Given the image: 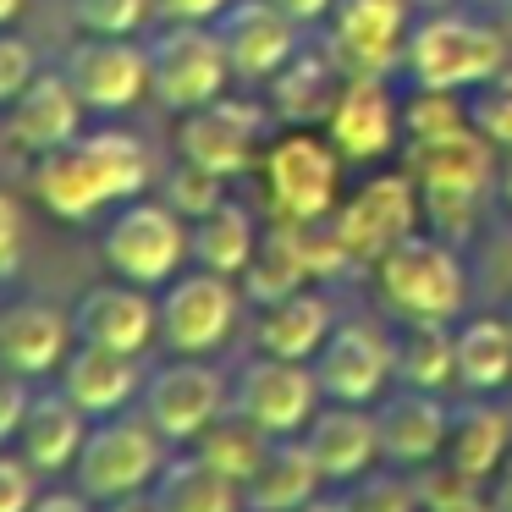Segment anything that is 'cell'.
Returning a JSON list of instances; mask_svg holds the SVG:
<instances>
[{"instance_id": "1", "label": "cell", "mask_w": 512, "mask_h": 512, "mask_svg": "<svg viewBox=\"0 0 512 512\" xmlns=\"http://www.w3.org/2000/svg\"><path fill=\"white\" fill-rule=\"evenodd\" d=\"M149 188V149L122 127L78 133L72 144L39 155L34 166V193L50 215L61 221H89V215L127 204Z\"/></svg>"}, {"instance_id": "2", "label": "cell", "mask_w": 512, "mask_h": 512, "mask_svg": "<svg viewBox=\"0 0 512 512\" xmlns=\"http://www.w3.org/2000/svg\"><path fill=\"white\" fill-rule=\"evenodd\" d=\"M408 177L419 182L424 215L441 232L468 237V226H474L479 204L490 193V177H496V144L485 133H474V127L408 144Z\"/></svg>"}, {"instance_id": "3", "label": "cell", "mask_w": 512, "mask_h": 512, "mask_svg": "<svg viewBox=\"0 0 512 512\" xmlns=\"http://www.w3.org/2000/svg\"><path fill=\"white\" fill-rule=\"evenodd\" d=\"M507 34L479 17L463 12H435V17H413L408 50H402V72L413 89H479L485 78H496L507 67Z\"/></svg>"}, {"instance_id": "4", "label": "cell", "mask_w": 512, "mask_h": 512, "mask_svg": "<svg viewBox=\"0 0 512 512\" xmlns=\"http://www.w3.org/2000/svg\"><path fill=\"white\" fill-rule=\"evenodd\" d=\"M375 287L380 303L402 320H457L468 298L463 259L441 243V237L408 232L397 248L375 259Z\"/></svg>"}, {"instance_id": "5", "label": "cell", "mask_w": 512, "mask_h": 512, "mask_svg": "<svg viewBox=\"0 0 512 512\" xmlns=\"http://www.w3.org/2000/svg\"><path fill=\"white\" fill-rule=\"evenodd\" d=\"M166 468V435L138 413H111V419H94L83 435V452L72 463V485L89 501H122L138 490L155 485V474Z\"/></svg>"}, {"instance_id": "6", "label": "cell", "mask_w": 512, "mask_h": 512, "mask_svg": "<svg viewBox=\"0 0 512 512\" xmlns=\"http://www.w3.org/2000/svg\"><path fill=\"white\" fill-rule=\"evenodd\" d=\"M100 259L122 281L138 287H166L188 259V221L171 210L166 199H127L100 232Z\"/></svg>"}, {"instance_id": "7", "label": "cell", "mask_w": 512, "mask_h": 512, "mask_svg": "<svg viewBox=\"0 0 512 512\" xmlns=\"http://www.w3.org/2000/svg\"><path fill=\"white\" fill-rule=\"evenodd\" d=\"M144 50H149V94L177 116L221 100L226 78H232V61H226L215 23H166Z\"/></svg>"}, {"instance_id": "8", "label": "cell", "mask_w": 512, "mask_h": 512, "mask_svg": "<svg viewBox=\"0 0 512 512\" xmlns=\"http://www.w3.org/2000/svg\"><path fill=\"white\" fill-rule=\"evenodd\" d=\"M336 188H342V155H336L331 138L292 127L287 138H276L265 149V193L276 221H298V226L331 221Z\"/></svg>"}, {"instance_id": "9", "label": "cell", "mask_w": 512, "mask_h": 512, "mask_svg": "<svg viewBox=\"0 0 512 512\" xmlns=\"http://www.w3.org/2000/svg\"><path fill=\"white\" fill-rule=\"evenodd\" d=\"M424 199H419V182L402 171H386V177H369L358 182L353 199H342L331 210V232L342 243L347 265H375L386 248H397L402 237L419 226Z\"/></svg>"}, {"instance_id": "10", "label": "cell", "mask_w": 512, "mask_h": 512, "mask_svg": "<svg viewBox=\"0 0 512 512\" xmlns=\"http://www.w3.org/2000/svg\"><path fill=\"white\" fill-rule=\"evenodd\" d=\"M72 94L83 100V111H133L149 94V50L133 45V34H83L61 61Z\"/></svg>"}, {"instance_id": "11", "label": "cell", "mask_w": 512, "mask_h": 512, "mask_svg": "<svg viewBox=\"0 0 512 512\" xmlns=\"http://www.w3.org/2000/svg\"><path fill=\"white\" fill-rule=\"evenodd\" d=\"M237 325V292L232 276L215 270H193V276H171L160 292V342L177 358H204L232 336Z\"/></svg>"}, {"instance_id": "12", "label": "cell", "mask_w": 512, "mask_h": 512, "mask_svg": "<svg viewBox=\"0 0 512 512\" xmlns=\"http://www.w3.org/2000/svg\"><path fill=\"white\" fill-rule=\"evenodd\" d=\"M320 397L325 391H320V380H314V369L303 364V358L265 353V358H254V364H243V375L232 380V408L270 435L309 430V419L320 413Z\"/></svg>"}, {"instance_id": "13", "label": "cell", "mask_w": 512, "mask_h": 512, "mask_svg": "<svg viewBox=\"0 0 512 512\" xmlns=\"http://www.w3.org/2000/svg\"><path fill=\"white\" fill-rule=\"evenodd\" d=\"M413 34V0H336L331 6V50L347 72H402V50Z\"/></svg>"}, {"instance_id": "14", "label": "cell", "mask_w": 512, "mask_h": 512, "mask_svg": "<svg viewBox=\"0 0 512 512\" xmlns=\"http://www.w3.org/2000/svg\"><path fill=\"white\" fill-rule=\"evenodd\" d=\"M138 402H144V419L155 424L166 441H199V435L232 408V391H226V380L215 375L210 364L182 358V364L155 369V375L144 380V391H138Z\"/></svg>"}, {"instance_id": "15", "label": "cell", "mask_w": 512, "mask_h": 512, "mask_svg": "<svg viewBox=\"0 0 512 512\" xmlns=\"http://www.w3.org/2000/svg\"><path fill=\"white\" fill-rule=\"evenodd\" d=\"M265 122L270 116L248 100H210V105L182 116L177 155L204 166V171H215V177H237L254 160L259 138H265Z\"/></svg>"}, {"instance_id": "16", "label": "cell", "mask_w": 512, "mask_h": 512, "mask_svg": "<svg viewBox=\"0 0 512 512\" xmlns=\"http://www.w3.org/2000/svg\"><path fill=\"white\" fill-rule=\"evenodd\" d=\"M215 34L226 45L232 78H243V83H270L292 61V50H298V23L287 12H276L270 0H232L215 17Z\"/></svg>"}, {"instance_id": "17", "label": "cell", "mask_w": 512, "mask_h": 512, "mask_svg": "<svg viewBox=\"0 0 512 512\" xmlns=\"http://www.w3.org/2000/svg\"><path fill=\"white\" fill-rule=\"evenodd\" d=\"M402 111L391 100L386 78L375 72H347L342 94H336L331 116H325V138L336 144L342 160H380L391 144H397Z\"/></svg>"}, {"instance_id": "18", "label": "cell", "mask_w": 512, "mask_h": 512, "mask_svg": "<svg viewBox=\"0 0 512 512\" xmlns=\"http://www.w3.org/2000/svg\"><path fill=\"white\" fill-rule=\"evenodd\" d=\"M72 331L78 342H100L116 353H144L160 336V303L138 281H100L78 298L72 309Z\"/></svg>"}, {"instance_id": "19", "label": "cell", "mask_w": 512, "mask_h": 512, "mask_svg": "<svg viewBox=\"0 0 512 512\" xmlns=\"http://www.w3.org/2000/svg\"><path fill=\"white\" fill-rule=\"evenodd\" d=\"M314 380L331 402H375L391 380V342L375 325H336L314 353Z\"/></svg>"}, {"instance_id": "20", "label": "cell", "mask_w": 512, "mask_h": 512, "mask_svg": "<svg viewBox=\"0 0 512 512\" xmlns=\"http://www.w3.org/2000/svg\"><path fill=\"white\" fill-rule=\"evenodd\" d=\"M6 133L23 155H50L83 133V100L72 94L67 72H34L28 89L6 105Z\"/></svg>"}, {"instance_id": "21", "label": "cell", "mask_w": 512, "mask_h": 512, "mask_svg": "<svg viewBox=\"0 0 512 512\" xmlns=\"http://www.w3.org/2000/svg\"><path fill=\"white\" fill-rule=\"evenodd\" d=\"M78 331H72V314H61L56 303H6L0 309V364L17 369V375L39 380L50 369H61V358L72 353Z\"/></svg>"}, {"instance_id": "22", "label": "cell", "mask_w": 512, "mask_h": 512, "mask_svg": "<svg viewBox=\"0 0 512 512\" xmlns=\"http://www.w3.org/2000/svg\"><path fill=\"white\" fill-rule=\"evenodd\" d=\"M56 375H61V391L89 419H111L144 391L138 353H116V347H100V342H72V353L61 358Z\"/></svg>"}, {"instance_id": "23", "label": "cell", "mask_w": 512, "mask_h": 512, "mask_svg": "<svg viewBox=\"0 0 512 512\" xmlns=\"http://www.w3.org/2000/svg\"><path fill=\"white\" fill-rule=\"evenodd\" d=\"M375 430H380V457L386 463H402V468H424L430 457H441L446 446V430H452V413L435 391H419V386H402L380 402L375 413Z\"/></svg>"}, {"instance_id": "24", "label": "cell", "mask_w": 512, "mask_h": 512, "mask_svg": "<svg viewBox=\"0 0 512 512\" xmlns=\"http://www.w3.org/2000/svg\"><path fill=\"white\" fill-rule=\"evenodd\" d=\"M83 435H89V413L67 397V391H34L23 413V430H17V457H23L34 474H61V468L78 463Z\"/></svg>"}, {"instance_id": "25", "label": "cell", "mask_w": 512, "mask_h": 512, "mask_svg": "<svg viewBox=\"0 0 512 512\" xmlns=\"http://www.w3.org/2000/svg\"><path fill=\"white\" fill-rule=\"evenodd\" d=\"M314 463H320L325 479H358L380 463V430L375 413H364V402H336V408H320L303 430Z\"/></svg>"}, {"instance_id": "26", "label": "cell", "mask_w": 512, "mask_h": 512, "mask_svg": "<svg viewBox=\"0 0 512 512\" xmlns=\"http://www.w3.org/2000/svg\"><path fill=\"white\" fill-rule=\"evenodd\" d=\"M342 61H336V50H292V61L270 78V111L281 116V122L292 127H314L331 116L336 94H342Z\"/></svg>"}, {"instance_id": "27", "label": "cell", "mask_w": 512, "mask_h": 512, "mask_svg": "<svg viewBox=\"0 0 512 512\" xmlns=\"http://www.w3.org/2000/svg\"><path fill=\"white\" fill-rule=\"evenodd\" d=\"M320 463H314L309 441L298 435H276L270 452L259 457V468L243 485V507L248 512H298L303 501L320 496Z\"/></svg>"}, {"instance_id": "28", "label": "cell", "mask_w": 512, "mask_h": 512, "mask_svg": "<svg viewBox=\"0 0 512 512\" xmlns=\"http://www.w3.org/2000/svg\"><path fill=\"white\" fill-rule=\"evenodd\" d=\"M309 276H314L309 226H298V221H276L265 237H259L254 259H248L243 287H248V298H254L259 309H265V303H276V298H287V292L309 287Z\"/></svg>"}, {"instance_id": "29", "label": "cell", "mask_w": 512, "mask_h": 512, "mask_svg": "<svg viewBox=\"0 0 512 512\" xmlns=\"http://www.w3.org/2000/svg\"><path fill=\"white\" fill-rule=\"evenodd\" d=\"M336 331V314L325 292H287V298L265 303V320H259V347L276 358H314L325 347V336Z\"/></svg>"}, {"instance_id": "30", "label": "cell", "mask_w": 512, "mask_h": 512, "mask_svg": "<svg viewBox=\"0 0 512 512\" xmlns=\"http://www.w3.org/2000/svg\"><path fill=\"white\" fill-rule=\"evenodd\" d=\"M160 512H248L243 507V485L232 474H221L215 463H204L199 452L193 457H171L166 468L149 485Z\"/></svg>"}, {"instance_id": "31", "label": "cell", "mask_w": 512, "mask_h": 512, "mask_svg": "<svg viewBox=\"0 0 512 512\" xmlns=\"http://www.w3.org/2000/svg\"><path fill=\"white\" fill-rule=\"evenodd\" d=\"M259 248V226L254 215L237 199H221L210 215L188 221V259L199 270H215V276H243L248 259Z\"/></svg>"}, {"instance_id": "32", "label": "cell", "mask_w": 512, "mask_h": 512, "mask_svg": "<svg viewBox=\"0 0 512 512\" xmlns=\"http://www.w3.org/2000/svg\"><path fill=\"white\" fill-rule=\"evenodd\" d=\"M512 452V419L501 408H463L452 413V430H446V468L457 479H496V468Z\"/></svg>"}, {"instance_id": "33", "label": "cell", "mask_w": 512, "mask_h": 512, "mask_svg": "<svg viewBox=\"0 0 512 512\" xmlns=\"http://www.w3.org/2000/svg\"><path fill=\"white\" fill-rule=\"evenodd\" d=\"M457 353V386L468 391H501L512 380V325L507 314H485L452 331Z\"/></svg>"}, {"instance_id": "34", "label": "cell", "mask_w": 512, "mask_h": 512, "mask_svg": "<svg viewBox=\"0 0 512 512\" xmlns=\"http://www.w3.org/2000/svg\"><path fill=\"white\" fill-rule=\"evenodd\" d=\"M391 375L419 391H441L446 380H457V353L446 320H402V331L391 336Z\"/></svg>"}, {"instance_id": "35", "label": "cell", "mask_w": 512, "mask_h": 512, "mask_svg": "<svg viewBox=\"0 0 512 512\" xmlns=\"http://www.w3.org/2000/svg\"><path fill=\"white\" fill-rule=\"evenodd\" d=\"M270 441H276L270 430H259L254 419H243L237 408H226L221 419H215V424H210V430H204L193 446H199L204 463H215L221 474H232L237 485H248V474H254L259 457L270 452Z\"/></svg>"}, {"instance_id": "36", "label": "cell", "mask_w": 512, "mask_h": 512, "mask_svg": "<svg viewBox=\"0 0 512 512\" xmlns=\"http://www.w3.org/2000/svg\"><path fill=\"white\" fill-rule=\"evenodd\" d=\"M468 127V105L457 100L452 89H413L408 105H402V138L408 144H424V138H446Z\"/></svg>"}, {"instance_id": "37", "label": "cell", "mask_w": 512, "mask_h": 512, "mask_svg": "<svg viewBox=\"0 0 512 512\" xmlns=\"http://www.w3.org/2000/svg\"><path fill=\"white\" fill-rule=\"evenodd\" d=\"M468 127L485 133L496 149H512V67H501L496 78H485L468 100Z\"/></svg>"}, {"instance_id": "38", "label": "cell", "mask_w": 512, "mask_h": 512, "mask_svg": "<svg viewBox=\"0 0 512 512\" xmlns=\"http://www.w3.org/2000/svg\"><path fill=\"white\" fill-rule=\"evenodd\" d=\"M221 199H226V177L193 166V160H182V166L171 171V182H166V204L182 215V221H199V215H210Z\"/></svg>"}, {"instance_id": "39", "label": "cell", "mask_w": 512, "mask_h": 512, "mask_svg": "<svg viewBox=\"0 0 512 512\" xmlns=\"http://www.w3.org/2000/svg\"><path fill=\"white\" fill-rule=\"evenodd\" d=\"M155 17V0H72V23L83 34H138Z\"/></svg>"}, {"instance_id": "40", "label": "cell", "mask_w": 512, "mask_h": 512, "mask_svg": "<svg viewBox=\"0 0 512 512\" xmlns=\"http://www.w3.org/2000/svg\"><path fill=\"white\" fill-rule=\"evenodd\" d=\"M342 501V512H419L413 507V485L408 479H397V474H358V479H347V496H336Z\"/></svg>"}, {"instance_id": "41", "label": "cell", "mask_w": 512, "mask_h": 512, "mask_svg": "<svg viewBox=\"0 0 512 512\" xmlns=\"http://www.w3.org/2000/svg\"><path fill=\"white\" fill-rule=\"evenodd\" d=\"M34 72H39V56H34V45L0 28V105H12L17 94L28 89V78H34Z\"/></svg>"}, {"instance_id": "42", "label": "cell", "mask_w": 512, "mask_h": 512, "mask_svg": "<svg viewBox=\"0 0 512 512\" xmlns=\"http://www.w3.org/2000/svg\"><path fill=\"white\" fill-rule=\"evenodd\" d=\"M28 402H34V391H28V375H17V369L0 364V446H12V441H17Z\"/></svg>"}, {"instance_id": "43", "label": "cell", "mask_w": 512, "mask_h": 512, "mask_svg": "<svg viewBox=\"0 0 512 512\" xmlns=\"http://www.w3.org/2000/svg\"><path fill=\"white\" fill-rule=\"evenodd\" d=\"M34 468L23 463V457H6L0 452V512H28L34 507V496H39V485H34Z\"/></svg>"}, {"instance_id": "44", "label": "cell", "mask_w": 512, "mask_h": 512, "mask_svg": "<svg viewBox=\"0 0 512 512\" xmlns=\"http://www.w3.org/2000/svg\"><path fill=\"white\" fill-rule=\"evenodd\" d=\"M419 512H496V501L479 496L474 479H457V474H452V485L441 479V485H435L430 496H424V507H419Z\"/></svg>"}, {"instance_id": "45", "label": "cell", "mask_w": 512, "mask_h": 512, "mask_svg": "<svg viewBox=\"0 0 512 512\" xmlns=\"http://www.w3.org/2000/svg\"><path fill=\"white\" fill-rule=\"evenodd\" d=\"M17 259H23V204L0 193V281L17 270Z\"/></svg>"}, {"instance_id": "46", "label": "cell", "mask_w": 512, "mask_h": 512, "mask_svg": "<svg viewBox=\"0 0 512 512\" xmlns=\"http://www.w3.org/2000/svg\"><path fill=\"white\" fill-rule=\"evenodd\" d=\"M232 0H155L160 23H215Z\"/></svg>"}, {"instance_id": "47", "label": "cell", "mask_w": 512, "mask_h": 512, "mask_svg": "<svg viewBox=\"0 0 512 512\" xmlns=\"http://www.w3.org/2000/svg\"><path fill=\"white\" fill-rule=\"evenodd\" d=\"M28 512H100V501H89L78 485H72V490H39Z\"/></svg>"}, {"instance_id": "48", "label": "cell", "mask_w": 512, "mask_h": 512, "mask_svg": "<svg viewBox=\"0 0 512 512\" xmlns=\"http://www.w3.org/2000/svg\"><path fill=\"white\" fill-rule=\"evenodd\" d=\"M276 12H287L298 28H309V23H331V6L336 0H270Z\"/></svg>"}, {"instance_id": "49", "label": "cell", "mask_w": 512, "mask_h": 512, "mask_svg": "<svg viewBox=\"0 0 512 512\" xmlns=\"http://www.w3.org/2000/svg\"><path fill=\"white\" fill-rule=\"evenodd\" d=\"M490 501H496V512H512V452L496 468V479H490Z\"/></svg>"}, {"instance_id": "50", "label": "cell", "mask_w": 512, "mask_h": 512, "mask_svg": "<svg viewBox=\"0 0 512 512\" xmlns=\"http://www.w3.org/2000/svg\"><path fill=\"white\" fill-rule=\"evenodd\" d=\"M100 512H160V507H155V496L138 490V496H122V501H100Z\"/></svg>"}, {"instance_id": "51", "label": "cell", "mask_w": 512, "mask_h": 512, "mask_svg": "<svg viewBox=\"0 0 512 512\" xmlns=\"http://www.w3.org/2000/svg\"><path fill=\"white\" fill-rule=\"evenodd\" d=\"M496 182H501V199H507V210H512V149H507V160H501Z\"/></svg>"}, {"instance_id": "52", "label": "cell", "mask_w": 512, "mask_h": 512, "mask_svg": "<svg viewBox=\"0 0 512 512\" xmlns=\"http://www.w3.org/2000/svg\"><path fill=\"white\" fill-rule=\"evenodd\" d=\"M23 17V0H0V28H12Z\"/></svg>"}, {"instance_id": "53", "label": "cell", "mask_w": 512, "mask_h": 512, "mask_svg": "<svg viewBox=\"0 0 512 512\" xmlns=\"http://www.w3.org/2000/svg\"><path fill=\"white\" fill-rule=\"evenodd\" d=\"M298 512H342V501H336V496H331V501H325V496H314V501H303Z\"/></svg>"}, {"instance_id": "54", "label": "cell", "mask_w": 512, "mask_h": 512, "mask_svg": "<svg viewBox=\"0 0 512 512\" xmlns=\"http://www.w3.org/2000/svg\"><path fill=\"white\" fill-rule=\"evenodd\" d=\"M501 34H507V45H512V0H501Z\"/></svg>"}, {"instance_id": "55", "label": "cell", "mask_w": 512, "mask_h": 512, "mask_svg": "<svg viewBox=\"0 0 512 512\" xmlns=\"http://www.w3.org/2000/svg\"><path fill=\"white\" fill-rule=\"evenodd\" d=\"M507 325H512V309H507Z\"/></svg>"}, {"instance_id": "56", "label": "cell", "mask_w": 512, "mask_h": 512, "mask_svg": "<svg viewBox=\"0 0 512 512\" xmlns=\"http://www.w3.org/2000/svg\"><path fill=\"white\" fill-rule=\"evenodd\" d=\"M496 6H501V0H496Z\"/></svg>"}]
</instances>
